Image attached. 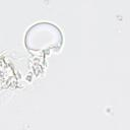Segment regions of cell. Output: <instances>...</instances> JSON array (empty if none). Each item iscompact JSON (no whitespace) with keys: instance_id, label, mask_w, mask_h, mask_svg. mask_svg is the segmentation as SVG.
Returning <instances> with one entry per match:
<instances>
[{"instance_id":"6da1fadb","label":"cell","mask_w":130,"mask_h":130,"mask_svg":"<svg viewBox=\"0 0 130 130\" xmlns=\"http://www.w3.org/2000/svg\"><path fill=\"white\" fill-rule=\"evenodd\" d=\"M62 34L53 23L39 22L27 30L24 43L31 52H49L58 50L62 45Z\"/></svg>"}]
</instances>
